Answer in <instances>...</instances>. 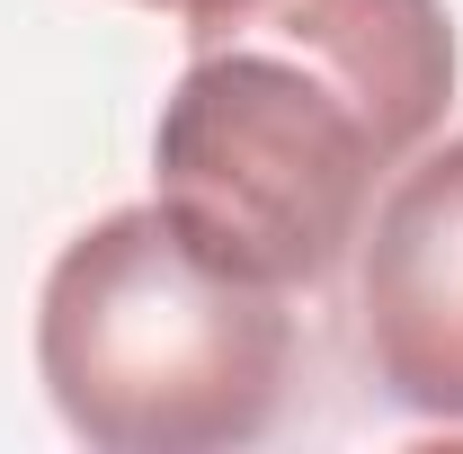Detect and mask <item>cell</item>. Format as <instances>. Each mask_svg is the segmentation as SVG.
I'll use <instances>...</instances> for the list:
<instances>
[{"label": "cell", "instance_id": "obj_1", "mask_svg": "<svg viewBox=\"0 0 463 454\" xmlns=\"http://www.w3.org/2000/svg\"><path fill=\"white\" fill-rule=\"evenodd\" d=\"M446 99V0H214L152 125V205L241 277L321 285Z\"/></svg>", "mask_w": 463, "mask_h": 454}, {"label": "cell", "instance_id": "obj_2", "mask_svg": "<svg viewBox=\"0 0 463 454\" xmlns=\"http://www.w3.org/2000/svg\"><path fill=\"white\" fill-rule=\"evenodd\" d=\"M36 374L99 454L250 446L286 410L294 312L286 285L205 259L161 205H116L45 268Z\"/></svg>", "mask_w": 463, "mask_h": 454}, {"label": "cell", "instance_id": "obj_3", "mask_svg": "<svg viewBox=\"0 0 463 454\" xmlns=\"http://www.w3.org/2000/svg\"><path fill=\"white\" fill-rule=\"evenodd\" d=\"M356 321L383 401L463 428V134L419 143L356 232Z\"/></svg>", "mask_w": 463, "mask_h": 454}, {"label": "cell", "instance_id": "obj_4", "mask_svg": "<svg viewBox=\"0 0 463 454\" xmlns=\"http://www.w3.org/2000/svg\"><path fill=\"white\" fill-rule=\"evenodd\" d=\"M134 9H170V18H196V9H214V0H134Z\"/></svg>", "mask_w": 463, "mask_h": 454}]
</instances>
